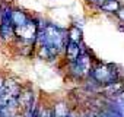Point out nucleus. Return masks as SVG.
Returning <instances> with one entry per match:
<instances>
[{
	"label": "nucleus",
	"instance_id": "obj_1",
	"mask_svg": "<svg viewBox=\"0 0 124 117\" xmlns=\"http://www.w3.org/2000/svg\"><path fill=\"white\" fill-rule=\"evenodd\" d=\"M89 79L98 85V86H107L111 85L114 82L121 81V73L118 70V66L112 65V63H102V62H96L89 73Z\"/></svg>",
	"mask_w": 124,
	"mask_h": 117
},
{
	"label": "nucleus",
	"instance_id": "obj_2",
	"mask_svg": "<svg viewBox=\"0 0 124 117\" xmlns=\"http://www.w3.org/2000/svg\"><path fill=\"white\" fill-rule=\"evenodd\" d=\"M92 67H93V58H92L89 50L85 48L78 60L75 63L69 65V73L75 79H83V78H89Z\"/></svg>",
	"mask_w": 124,
	"mask_h": 117
},
{
	"label": "nucleus",
	"instance_id": "obj_3",
	"mask_svg": "<svg viewBox=\"0 0 124 117\" xmlns=\"http://www.w3.org/2000/svg\"><path fill=\"white\" fill-rule=\"evenodd\" d=\"M15 35H16L18 41L37 45V38H38V22H37V18H31V21L28 24L15 28Z\"/></svg>",
	"mask_w": 124,
	"mask_h": 117
},
{
	"label": "nucleus",
	"instance_id": "obj_4",
	"mask_svg": "<svg viewBox=\"0 0 124 117\" xmlns=\"http://www.w3.org/2000/svg\"><path fill=\"white\" fill-rule=\"evenodd\" d=\"M18 102H19V108L26 114V117H29L32 110L35 108V94H34V91L28 86L22 88L19 95H18Z\"/></svg>",
	"mask_w": 124,
	"mask_h": 117
},
{
	"label": "nucleus",
	"instance_id": "obj_5",
	"mask_svg": "<svg viewBox=\"0 0 124 117\" xmlns=\"http://www.w3.org/2000/svg\"><path fill=\"white\" fill-rule=\"evenodd\" d=\"M85 48H86V47H85L83 42L78 44V42L69 41L67 45H66V48H64V58H66V62H67L69 65H70V63H75Z\"/></svg>",
	"mask_w": 124,
	"mask_h": 117
},
{
	"label": "nucleus",
	"instance_id": "obj_6",
	"mask_svg": "<svg viewBox=\"0 0 124 117\" xmlns=\"http://www.w3.org/2000/svg\"><path fill=\"white\" fill-rule=\"evenodd\" d=\"M123 6L121 0H102V2L96 6V9L102 13H108V15H117V12L120 10V8Z\"/></svg>",
	"mask_w": 124,
	"mask_h": 117
},
{
	"label": "nucleus",
	"instance_id": "obj_7",
	"mask_svg": "<svg viewBox=\"0 0 124 117\" xmlns=\"http://www.w3.org/2000/svg\"><path fill=\"white\" fill-rule=\"evenodd\" d=\"M31 15L26 13L23 9H19V8H13V12H12V25L15 28L18 26H22L25 24H28L31 21Z\"/></svg>",
	"mask_w": 124,
	"mask_h": 117
},
{
	"label": "nucleus",
	"instance_id": "obj_8",
	"mask_svg": "<svg viewBox=\"0 0 124 117\" xmlns=\"http://www.w3.org/2000/svg\"><path fill=\"white\" fill-rule=\"evenodd\" d=\"M102 91H104L108 97L115 98L117 95H120V94L124 91V84H123V81H118V82H114V84H111V85L104 86Z\"/></svg>",
	"mask_w": 124,
	"mask_h": 117
},
{
	"label": "nucleus",
	"instance_id": "obj_9",
	"mask_svg": "<svg viewBox=\"0 0 124 117\" xmlns=\"http://www.w3.org/2000/svg\"><path fill=\"white\" fill-rule=\"evenodd\" d=\"M67 34H69V41H73V42H83V32H82V28L78 26V25H70L69 29H67Z\"/></svg>",
	"mask_w": 124,
	"mask_h": 117
},
{
	"label": "nucleus",
	"instance_id": "obj_10",
	"mask_svg": "<svg viewBox=\"0 0 124 117\" xmlns=\"http://www.w3.org/2000/svg\"><path fill=\"white\" fill-rule=\"evenodd\" d=\"M0 38H2L3 41L16 40L15 26L13 25H8V24H0Z\"/></svg>",
	"mask_w": 124,
	"mask_h": 117
},
{
	"label": "nucleus",
	"instance_id": "obj_11",
	"mask_svg": "<svg viewBox=\"0 0 124 117\" xmlns=\"http://www.w3.org/2000/svg\"><path fill=\"white\" fill-rule=\"evenodd\" d=\"M69 108L64 102H57L53 108V116L54 117H67L69 116Z\"/></svg>",
	"mask_w": 124,
	"mask_h": 117
},
{
	"label": "nucleus",
	"instance_id": "obj_12",
	"mask_svg": "<svg viewBox=\"0 0 124 117\" xmlns=\"http://www.w3.org/2000/svg\"><path fill=\"white\" fill-rule=\"evenodd\" d=\"M39 117H54L53 110L48 107H39Z\"/></svg>",
	"mask_w": 124,
	"mask_h": 117
},
{
	"label": "nucleus",
	"instance_id": "obj_13",
	"mask_svg": "<svg viewBox=\"0 0 124 117\" xmlns=\"http://www.w3.org/2000/svg\"><path fill=\"white\" fill-rule=\"evenodd\" d=\"M5 88H6V78L0 76V95L5 94Z\"/></svg>",
	"mask_w": 124,
	"mask_h": 117
},
{
	"label": "nucleus",
	"instance_id": "obj_14",
	"mask_svg": "<svg viewBox=\"0 0 124 117\" xmlns=\"http://www.w3.org/2000/svg\"><path fill=\"white\" fill-rule=\"evenodd\" d=\"M115 16L118 18V21H120V22H123V24H124V5L120 8V10L117 12V15H115Z\"/></svg>",
	"mask_w": 124,
	"mask_h": 117
},
{
	"label": "nucleus",
	"instance_id": "obj_15",
	"mask_svg": "<svg viewBox=\"0 0 124 117\" xmlns=\"http://www.w3.org/2000/svg\"><path fill=\"white\" fill-rule=\"evenodd\" d=\"M85 2H86L88 5H91V6H95V8H96V6L102 2V0H85Z\"/></svg>",
	"mask_w": 124,
	"mask_h": 117
},
{
	"label": "nucleus",
	"instance_id": "obj_16",
	"mask_svg": "<svg viewBox=\"0 0 124 117\" xmlns=\"http://www.w3.org/2000/svg\"><path fill=\"white\" fill-rule=\"evenodd\" d=\"M117 29H118V31H121V32H124V24H123V22H120V24H118V26H117Z\"/></svg>",
	"mask_w": 124,
	"mask_h": 117
},
{
	"label": "nucleus",
	"instance_id": "obj_17",
	"mask_svg": "<svg viewBox=\"0 0 124 117\" xmlns=\"http://www.w3.org/2000/svg\"><path fill=\"white\" fill-rule=\"evenodd\" d=\"M2 10H3V5H2V2H0V15H2Z\"/></svg>",
	"mask_w": 124,
	"mask_h": 117
}]
</instances>
